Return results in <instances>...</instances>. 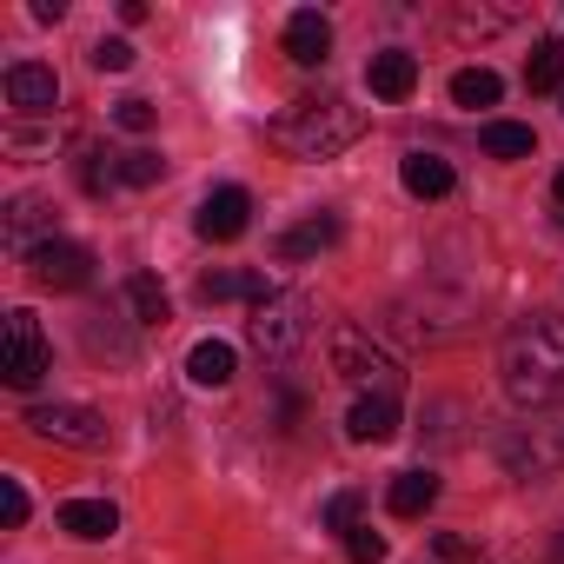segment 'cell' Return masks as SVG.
I'll return each instance as SVG.
<instances>
[{
    "instance_id": "cell-1",
    "label": "cell",
    "mask_w": 564,
    "mask_h": 564,
    "mask_svg": "<svg viewBox=\"0 0 564 564\" xmlns=\"http://www.w3.org/2000/svg\"><path fill=\"white\" fill-rule=\"evenodd\" d=\"M498 372L518 412H551L564 405V319L557 313H531L505 333L498 346Z\"/></svg>"
},
{
    "instance_id": "cell-2",
    "label": "cell",
    "mask_w": 564,
    "mask_h": 564,
    "mask_svg": "<svg viewBox=\"0 0 564 564\" xmlns=\"http://www.w3.org/2000/svg\"><path fill=\"white\" fill-rule=\"evenodd\" d=\"M359 133H366V107H352V100H339V94L293 100L286 113L272 120V140L286 147L293 160H333V153H346Z\"/></svg>"
},
{
    "instance_id": "cell-3",
    "label": "cell",
    "mask_w": 564,
    "mask_h": 564,
    "mask_svg": "<svg viewBox=\"0 0 564 564\" xmlns=\"http://www.w3.org/2000/svg\"><path fill=\"white\" fill-rule=\"evenodd\" d=\"M47 366H54V352H47L41 319H34L28 306H14V313H8V333H0V372H8L14 392H34V386L47 379Z\"/></svg>"
},
{
    "instance_id": "cell-4",
    "label": "cell",
    "mask_w": 564,
    "mask_h": 564,
    "mask_svg": "<svg viewBox=\"0 0 564 564\" xmlns=\"http://www.w3.org/2000/svg\"><path fill=\"white\" fill-rule=\"evenodd\" d=\"M246 339H252L265 359H293V352L306 346V300L279 286L272 300H259V306H252V319H246Z\"/></svg>"
},
{
    "instance_id": "cell-5",
    "label": "cell",
    "mask_w": 564,
    "mask_h": 564,
    "mask_svg": "<svg viewBox=\"0 0 564 564\" xmlns=\"http://www.w3.org/2000/svg\"><path fill=\"white\" fill-rule=\"evenodd\" d=\"M333 372H339V379H352V386H379V392H392V386H399L392 352H386V346H372V333H359V326H333Z\"/></svg>"
},
{
    "instance_id": "cell-6",
    "label": "cell",
    "mask_w": 564,
    "mask_h": 564,
    "mask_svg": "<svg viewBox=\"0 0 564 564\" xmlns=\"http://www.w3.org/2000/svg\"><path fill=\"white\" fill-rule=\"evenodd\" d=\"M28 425L41 438H54V445H74V452H100L107 445V419L94 405H34Z\"/></svg>"
},
{
    "instance_id": "cell-7",
    "label": "cell",
    "mask_w": 564,
    "mask_h": 564,
    "mask_svg": "<svg viewBox=\"0 0 564 564\" xmlns=\"http://www.w3.org/2000/svg\"><path fill=\"white\" fill-rule=\"evenodd\" d=\"M28 272H34V286H47V293H80L87 279H94V252L80 239H47L28 259Z\"/></svg>"
},
{
    "instance_id": "cell-8",
    "label": "cell",
    "mask_w": 564,
    "mask_h": 564,
    "mask_svg": "<svg viewBox=\"0 0 564 564\" xmlns=\"http://www.w3.org/2000/svg\"><path fill=\"white\" fill-rule=\"evenodd\" d=\"M246 219H252V193L246 186H219V193H206L199 199V239H213V246H226V239H239L246 232Z\"/></svg>"
},
{
    "instance_id": "cell-9",
    "label": "cell",
    "mask_w": 564,
    "mask_h": 564,
    "mask_svg": "<svg viewBox=\"0 0 564 564\" xmlns=\"http://www.w3.org/2000/svg\"><path fill=\"white\" fill-rule=\"evenodd\" d=\"M47 239H54V199H41V193H21V199L8 206V246H14L21 259H34Z\"/></svg>"
},
{
    "instance_id": "cell-10",
    "label": "cell",
    "mask_w": 564,
    "mask_h": 564,
    "mask_svg": "<svg viewBox=\"0 0 564 564\" xmlns=\"http://www.w3.org/2000/svg\"><path fill=\"white\" fill-rule=\"evenodd\" d=\"M8 100H14L21 113H54V107H61V80H54V67H41V61H14V67H8Z\"/></svg>"
},
{
    "instance_id": "cell-11",
    "label": "cell",
    "mask_w": 564,
    "mask_h": 564,
    "mask_svg": "<svg viewBox=\"0 0 564 564\" xmlns=\"http://www.w3.org/2000/svg\"><path fill=\"white\" fill-rule=\"evenodd\" d=\"M366 87H372V100H412V87H419V61H412L405 47H386V54L366 61Z\"/></svg>"
},
{
    "instance_id": "cell-12",
    "label": "cell",
    "mask_w": 564,
    "mask_h": 564,
    "mask_svg": "<svg viewBox=\"0 0 564 564\" xmlns=\"http://www.w3.org/2000/svg\"><path fill=\"white\" fill-rule=\"evenodd\" d=\"M346 432H352L359 445H386V438L399 432V399H392V392H366V399L346 412Z\"/></svg>"
},
{
    "instance_id": "cell-13",
    "label": "cell",
    "mask_w": 564,
    "mask_h": 564,
    "mask_svg": "<svg viewBox=\"0 0 564 564\" xmlns=\"http://www.w3.org/2000/svg\"><path fill=\"white\" fill-rule=\"evenodd\" d=\"M326 246H339V213H313V219H300V226H286V232L272 239L279 259H313Z\"/></svg>"
},
{
    "instance_id": "cell-14",
    "label": "cell",
    "mask_w": 564,
    "mask_h": 564,
    "mask_svg": "<svg viewBox=\"0 0 564 564\" xmlns=\"http://www.w3.org/2000/svg\"><path fill=\"white\" fill-rule=\"evenodd\" d=\"M272 293H279V279H265V272H206V279H199V300H206V306H226V300H252V306H259V300H272Z\"/></svg>"
},
{
    "instance_id": "cell-15",
    "label": "cell",
    "mask_w": 564,
    "mask_h": 564,
    "mask_svg": "<svg viewBox=\"0 0 564 564\" xmlns=\"http://www.w3.org/2000/svg\"><path fill=\"white\" fill-rule=\"evenodd\" d=\"M286 54H293L300 67H319V61L333 54V21L313 14V8H300V14L286 21Z\"/></svg>"
},
{
    "instance_id": "cell-16",
    "label": "cell",
    "mask_w": 564,
    "mask_h": 564,
    "mask_svg": "<svg viewBox=\"0 0 564 564\" xmlns=\"http://www.w3.org/2000/svg\"><path fill=\"white\" fill-rule=\"evenodd\" d=\"M399 180H405V193H412V199H445V193L458 186L452 160H438V153H405Z\"/></svg>"
},
{
    "instance_id": "cell-17",
    "label": "cell",
    "mask_w": 564,
    "mask_h": 564,
    "mask_svg": "<svg viewBox=\"0 0 564 564\" xmlns=\"http://www.w3.org/2000/svg\"><path fill=\"white\" fill-rule=\"evenodd\" d=\"M61 531H74V538L100 544V538H113V531H120V511H113L107 498H67V505H61Z\"/></svg>"
},
{
    "instance_id": "cell-18",
    "label": "cell",
    "mask_w": 564,
    "mask_h": 564,
    "mask_svg": "<svg viewBox=\"0 0 564 564\" xmlns=\"http://www.w3.org/2000/svg\"><path fill=\"white\" fill-rule=\"evenodd\" d=\"M232 366H239V352H232L226 339H199V346L186 352V379H193V386H206V392L232 386Z\"/></svg>"
},
{
    "instance_id": "cell-19",
    "label": "cell",
    "mask_w": 564,
    "mask_h": 564,
    "mask_svg": "<svg viewBox=\"0 0 564 564\" xmlns=\"http://www.w3.org/2000/svg\"><path fill=\"white\" fill-rule=\"evenodd\" d=\"M432 505H438V478L432 471H399L392 491H386V511L392 518H425Z\"/></svg>"
},
{
    "instance_id": "cell-20",
    "label": "cell",
    "mask_w": 564,
    "mask_h": 564,
    "mask_svg": "<svg viewBox=\"0 0 564 564\" xmlns=\"http://www.w3.org/2000/svg\"><path fill=\"white\" fill-rule=\"evenodd\" d=\"M127 306H133L140 326H166V319H173V300H166V286H160L153 272H133V279H127Z\"/></svg>"
},
{
    "instance_id": "cell-21",
    "label": "cell",
    "mask_w": 564,
    "mask_h": 564,
    "mask_svg": "<svg viewBox=\"0 0 564 564\" xmlns=\"http://www.w3.org/2000/svg\"><path fill=\"white\" fill-rule=\"evenodd\" d=\"M524 87H531V94H557V87H564V41H538V47H531Z\"/></svg>"
},
{
    "instance_id": "cell-22",
    "label": "cell",
    "mask_w": 564,
    "mask_h": 564,
    "mask_svg": "<svg viewBox=\"0 0 564 564\" xmlns=\"http://www.w3.org/2000/svg\"><path fill=\"white\" fill-rule=\"evenodd\" d=\"M498 94H505V80L491 74V67H465V74H452V100L458 107H498Z\"/></svg>"
},
{
    "instance_id": "cell-23",
    "label": "cell",
    "mask_w": 564,
    "mask_h": 564,
    "mask_svg": "<svg viewBox=\"0 0 564 564\" xmlns=\"http://www.w3.org/2000/svg\"><path fill=\"white\" fill-rule=\"evenodd\" d=\"M531 147H538V133L518 127V120H491V127H485V153H491V160H524Z\"/></svg>"
},
{
    "instance_id": "cell-24",
    "label": "cell",
    "mask_w": 564,
    "mask_h": 564,
    "mask_svg": "<svg viewBox=\"0 0 564 564\" xmlns=\"http://www.w3.org/2000/svg\"><path fill=\"white\" fill-rule=\"evenodd\" d=\"M80 186L100 199L107 186H120V153H100V147H80Z\"/></svg>"
},
{
    "instance_id": "cell-25",
    "label": "cell",
    "mask_w": 564,
    "mask_h": 564,
    "mask_svg": "<svg viewBox=\"0 0 564 564\" xmlns=\"http://www.w3.org/2000/svg\"><path fill=\"white\" fill-rule=\"evenodd\" d=\"M160 173H166V160H160V153H147V147L120 153V186H153Z\"/></svg>"
},
{
    "instance_id": "cell-26",
    "label": "cell",
    "mask_w": 564,
    "mask_h": 564,
    "mask_svg": "<svg viewBox=\"0 0 564 564\" xmlns=\"http://www.w3.org/2000/svg\"><path fill=\"white\" fill-rule=\"evenodd\" d=\"M359 524H366V491H339V498L326 505V531L346 538V531H359Z\"/></svg>"
},
{
    "instance_id": "cell-27",
    "label": "cell",
    "mask_w": 564,
    "mask_h": 564,
    "mask_svg": "<svg viewBox=\"0 0 564 564\" xmlns=\"http://www.w3.org/2000/svg\"><path fill=\"white\" fill-rule=\"evenodd\" d=\"M346 557L352 564H386V538L372 524H359V531H346Z\"/></svg>"
},
{
    "instance_id": "cell-28",
    "label": "cell",
    "mask_w": 564,
    "mask_h": 564,
    "mask_svg": "<svg viewBox=\"0 0 564 564\" xmlns=\"http://www.w3.org/2000/svg\"><path fill=\"white\" fill-rule=\"evenodd\" d=\"M0 518H8V531L28 524V491H21V478H0Z\"/></svg>"
},
{
    "instance_id": "cell-29",
    "label": "cell",
    "mask_w": 564,
    "mask_h": 564,
    "mask_svg": "<svg viewBox=\"0 0 564 564\" xmlns=\"http://www.w3.org/2000/svg\"><path fill=\"white\" fill-rule=\"evenodd\" d=\"M94 67H100V74H127V67H133V47H127V41H100V47H94Z\"/></svg>"
},
{
    "instance_id": "cell-30",
    "label": "cell",
    "mask_w": 564,
    "mask_h": 564,
    "mask_svg": "<svg viewBox=\"0 0 564 564\" xmlns=\"http://www.w3.org/2000/svg\"><path fill=\"white\" fill-rule=\"evenodd\" d=\"M113 120H120L127 133H147V127H153V100H120V107H113Z\"/></svg>"
},
{
    "instance_id": "cell-31",
    "label": "cell",
    "mask_w": 564,
    "mask_h": 564,
    "mask_svg": "<svg viewBox=\"0 0 564 564\" xmlns=\"http://www.w3.org/2000/svg\"><path fill=\"white\" fill-rule=\"evenodd\" d=\"M432 544H438V557H452V564H478V544H471V538H458V531H438Z\"/></svg>"
},
{
    "instance_id": "cell-32",
    "label": "cell",
    "mask_w": 564,
    "mask_h": 564,
    "mask_svg": "<svg viewBox=\"0 0 564 564\" xmlns=\"http://www.w3.org/2000/svg\"><path fill=\"white\" fill-rule=\"evenodd\" d=\"M557 206H564V173H557Z\"/></svg>"
}]
</instances>
